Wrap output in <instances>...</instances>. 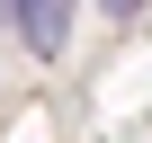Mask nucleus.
I'll return each mask as SVG.
<instances>
[{
    "label": "nucleus",
    "instance_id": "f257e3e1",
    "mask_svg": "<svg viewBox=\"0 0 152 143\" xmlns=\"http://www.w3.org/2000/svg\"><path fill=\"white\" fill-rule=\"evenodd\" d=\"M9 18H18L27 54H63L72 45V0H9Z\"/></svg>",
    "mask_w": 152,
    "mask_h": 143
},
{
    "label": "nucleus",
    "instance_id": "f03ea898",
    "mask_svg": "<svg viewBox=\"0 0 152 143\" xmlns=\"http://www.w3.org/2000/svg\"><path fill=\"white\" fill-rule=\"evenodd\" d=\"M107 18H143V0H107Z\"/></svg>",
    "mask_w": 152,
    "mask_h": 143
},
{
    "label": "nucleus",
    "instance_id": "7ed1b4c3",
    "mask_svg": "<svg viewBox=\"0 0 152 143\" xmlns=\"http://www.w3.org/2000/svg\"><path fill=\"white\" fill-rule=\"evenodd\" d=\"M0 9H9V0H0Z\"/></svg>",
    "mask_w": 152,
    "mask_h": 143
}]
</instances>
